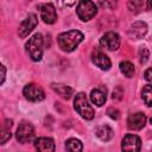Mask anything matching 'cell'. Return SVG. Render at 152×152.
<instances>
[{"instance_id":"5bb4252c","label":"cell","mask_w":152,"mask_h":152,"mask_svg":"<svg viewBox=\"0 0 152 152\" xmlns=\"http://www.w3.org/2000/svg\"><path fill=\"white\" fill-rule=\"evenodd\" d=\"M34 146L37 152H55V142L51 138H38L34 141Z\"/></svg>"},{"instance_id":"8992f818","label":"cell","mask_w":152,"mask_h":152,"mask_svg":"<svg viewBox=\"0 0 152 152\" xmlns=\"http://www.w3.org/2000/svg\"><path fill=\"white\" fill-rule=\"evenodd\" d=\"M23 94H24V96H25L28 101H31V102H39V101H43V100L45 99V93H44V90H43L40 87H38V86H36V84H33V83L26 84V86L24 87Z\"/></svg>"},{"instance_id":"8fae6325","label":"cell","mask_w":152,"mask_h":152,"mask_svg":"<svg viewBox=\"0 0 152 152\" xmlns=\"http://www.w3.org/2000/svg\"><path fill=\"white\" fill-rule=\"evenodd\" d=\"M40 18L46 24H53L57 20V13L52 4H42L39 5Z\"/></svg>"},{"instance_id":"52a82bcc","label":"cell","mask_w":152,"mask_h":152,"mask_svg":"<svg viewBox=\"0 0 152 152\" xmlns=\"http://www.w3.org/2000/svg\"><path fill=\"white\" fill-rule=\"evenodd\" d=\"M122 152H140L141 150V140L135 134H127L122 139L121 142Z\"/></svg>"},{"instance_id":"484cf974","label":"cell","mask_w":152,"mask_h":152,"mask_svg":"<svg viewBox=\"0 0 152 152\" xmlns=\"http://www.w3.org/2000/svg\"><path fill=\"white\" fill-rule=\"evenodd\" d=\"M144 77H145V80H146V81L152 82V68H150V69H147V70L145 71Z\"/></svg>"},{"instance_id":"7c38bea8","label":"cell","mask_w":152,"mask_h":152,"mask_svg":"<svg viewBox=\"0 0 152 152\" xmlns=\"http://www.w3.org/2000/svg\"><path fill=\"white\" fill-rule=\"evenodd\" d=\"M145 124H146V115L140 112L131 114L127 119V127L131 131H139L145 126Z\"/></svg>"},{"instance_id":"2e32d148","label":"cell","mask_w":152,"mask_h":152,"mask_svg":"<svg viewBox=\"0 0 152 152\" xmlns=\"http://www.w3.org/2000/svg\"><path fill=\"white\" fill-rule=\"evenodd\" d=\"M95 134H96V137H97L100 140H102V141H109V140L114 137L113 129H112L109 126H107V125L99 126V127L96 128V131H95Z\"/></svg>"},{"instance_id":"603a6c76","label":"cell","mask_w":152,"mask_h":152,"mask_svg":"<svg viewBox=\"0 0 152 152\" xmlns=\"http://www.w3.org/2000/svg\"><path fill=\"white\" fill-rule=\"evenodd\" d=\"M122 95H124V89L121 87H115L114 90H113V94H112V97L114 100H121L122 99Z\"/></svg>"},{"instance_id":"30bf717a","label":"cell","mask_w":152,"mask_h":152,"mask_svg":"<svg viewBox=\"0 0 152 152\" xmlns=\"http://www.w3.org/2000/svg\"><path fill=\"white\" fill-rule=\"evenodd\" d=\"M91 61L96 66H99L102 70H108L112 66V62L109 57L106 53H103L100 49H95L91 52Z\"/></svg>"},{"instance_id":"f1b7e54d","label":"cell","mask_w":152,"mask_h":152,"mask_svg":"<svg viewBox=\"0 0 152 152\" xmlns=\"http://www.w3.org/2000/svg\"><path fill=\"white\" fill-rule=\"evenodd\" d=\"M150 121H151V124H152V116H151V119H150Z\"/></svg>"},{"instance_id":"83f0119b","label":"cell","mask_w":152,"mask_h":152,"mask_svg":"<svg viewBox=\"0 0 152 152\" xmlns=\"http://www.w3.org/2000/svg\"><path fill=\"white\" fill-rule=\"evenodd\" d=\"M147 6H148V7H150V8L152 10V0H150V1L147 2Z\"/></svg>"},{"instance_id":"ffe728a7","label":"cell","mask_w":152,"mask_h":152,"mask_svg":"<svg viewBox=\"0 0 152 152\" xmlns=\"http://www.w3.org/2000/svg\"><path fill=\"white\" fill-rule=\"evenodd\" d=\"M141 97L146 106H152V84H147L141 90Z\"/></svg>"},{"instance_id":"d4e9b609","label":"cell","mask_w":152,"mask_h":152,"mask_svg":"<svg viewBox=\"0 0 152 152\" xmlns=\"http://www.w3.org/2000/svg\"><path fill=\"white\" fill-rule=\"evenodd\" d=\"M142 6H144V2H142V1H129V2H128V7L131 8V11L141 8Z\"/></svg>"},{"instance_id":"ac0fdd59","label":"cell","mask_w":152,"mask_h":152,"mask_svg":"<svg viewBox=\"0 0 152 152\" xmlns=\"http://www.w3.org/2000/svg\"><path fill=\"white\" fill-rule=\"evenodd\" d=\"M65 148L66 152H82L83 145L78 139H69L65 142Z\"/></svg>"},{"instance_id":"277c9868","label":"cell","mask_w":152,"mask_h":152,"mask_svg":"<svg viewBox=\"0 0 152 152\" xmlns=\"http://www.w3.org/2000/svg\"><path fill=\"white\" fill-rule=\"evenodd\" d=\"M76 13H77V15H78V18L81 20L88 21V20L93 19L96 15V13H97V6L93 1L82 0V1H80L77 4Z\"/></svg>"},{"instance_id":"e0dca14e","label":"cell","mask_w":152,"mask_h":152,"mask_svg":"<svg viewBox=\"0 0 152 152\" xmlns=\"http://www.w3.org/2000/svg\"><path fill=\"white\" fill-rule=\"evenodd\" d=\"M51 88H52L59 96H62L63 99H66V100L70 99L71 95H72V93H74L72 88H70L69 86L62 84V83H52V84H51Z\"/></svg>"},{"instance_id":"ba28073f","label":"cell","mask_w":152,"mask_h":152,"mask_svg":"<svg viewBox=\"0 0 152 152\" xmlns=\"http://www.w3.org/2000/svg\"><path fill=\"white\" fill-rule=\"evenodd\" d=\"M100 45L109 51H115L120 46V37L116 32L113 31L106 32L100 39Z\"/></svg>"},{"instance_id":"9a60e30c","label":"cell","mask_w":152,"mask_h":152,"mask_svg":"<svg viewBox=\"0 0 152 152\" xmlns=\"http://www.w3.org/2000/svg\"><path fill=\"white\" fill-rule=\"evenodd\" d=\"M90 100L97 107H101L106 102V89L103 88H95L90 93Z\"/></svg>"},{"instance_id":"cb8c5ba5","label":"cell","mask_w":152,"mask_h":152,"mask_svg":"<svg viewBox=\"0 0 152 152\" xmlns=\"http://www.w3.org/2000/svg\"><path fill=\"white\" fill-rule=\"evenodd\" d=\"M107 114L109 115V118H112V119H114V120H118V119L120 118V113H119V110H118L116 108H113V107L108 108Z\"/></svg>"},{"instance_id":"3957f363","label":"cell","mask_w":152,"mask_h":152,"mask_svg":"<svg viewBox=\"0 0 152 152\" xmlns=\"http://www.w3.org/2000/svg\"><path fill=\"white\" fill-rule=\"evenodd\" d=\"M74 108L75 110L86 120H91L95 115L94 113V109L93 107L89 104L88 102V99L86 96V94L83 93H78L76 96H75V100H74Z\"/></svg>"},{"instance_id":"4fadbf2b","label":"cell","mask_w":152,"mask_h":152,"mask_svg":"<svg viewBox=\"0 0 152 152\" xmlns=\"http://www.w3.org/2000/svg\"><path fill=\"white\" fill-rule=\"evenodd\" d=\"M147 32V25L144 21H135L131 25V28L128 31V34L133 39H141L145 37Z\"/></svg>"},{"instance_id":"44dd1931","label":"cell","mask_w":152,"mask_h":152,"mask_svg":"<svg viewBox=\"0 0 152 152\" xmlns=\"http://www.w3.org/2000/svg\"><path fill=\"white\" fill-rule=\"evenodd\" d=\"M119 66H120L121 72H122L126 77H132V76L134 75V66H133V64H132L131 62L124 61V62L120 63Z\"/></svg>"},{"instance_id":"7402d4cb","label":"cell","mask_w":152,"mask_h":152,"mask_svg":"<svg viewBox=\"0 0 152 152\" xmlns=\"http://www.w3.org/2000/svg\"><path fill=\"white\" fill-rule=\"evenodd\" d=\"M139 57H140V63H146L147 62V59H148V57H150V52H148V50L146 49V48H142V49H140L139 50Z\"/></svg>"},{"instance_id":"5b68a950","label":"cell","mask_w":152,"mask_h":152,"mask_svg":"<svg viewBox=\"0 0 152 152\" xmlns=\"http://www.w3.org/2000/svg\"><path fill=\"white\" fill-rule=\"evenodd\" d=\"M17 140L21 144L30 142L34 139V129L30 122H21L15 133Z\"/></svg>"},{"instance_id":"6da1fadb","label":"cell","mask_w":152,"mask_h":152,"mask_svg":"<svg viewBox=\"0 0 152 152\" xmlns=\"http://www.w3.org/2000/svg\"><path fill=\"white\" fill-rule=\"evenodd\" d=\"M84 36L81 31L78 30H70L68 32H63L58 36L57 40H58V45L59 48L65 51V52H71L74 51L78 44L83 40Z\"/></svg>"},{"instance_id":"4316f807","label":"cell","mask_w":152,"mask_h":152,"mask_svg":"<svg viewBox=\"0 0 152 152\" xmlns=\"http://www.w3.org/2000/svg\"><path fill=\"white\" fill-rule=\"evenodd\" d=\"M5 77H6V69H5L4 65H1V84L5 81Z\"/></svg>"},{"instance_id":"d6986e66","label":"cell","mask_w":152,"mask_h":152,"mask_svg":"<svg viewBox=\"0 0 152 152\" xmlns=\"http://www.w3.org/2000/svg\"><path fill=\"white\" fill-rule=\"evenodd\" d=\"M11 127H12V120L6 119L2 128H1V144H6V141L11 138Z\"/></svg>"},{"instance_id":"9c48e42d","label":"cell","mask_w":152,"mask_h":152,"mask_svg":"<svg viewBox=\"0 0 152 152\" xmlns=\"http://www.w3.org/2000/svg\"><path fill=\"white\" fill-rule=\"evenodd\" d=\"M37 24H38V18H37V15H36L34 13H30V14L27 15V18H26V19L21 23V25L19 26V31H18L19 36H20L21 38H25L26 36H28V33L32 32V30L37 26Z\"/></svg>"},{"instance_id":"7a4b0ae2","label":"cell","mask_w":152,"mask_h":152,"mask_svg":"<svg viewBox=\"0 0 152 152\" xmlns=\"http://www.w3.org/2000/svg\"><path fill=\"white\" fill-rule=\"evenodd\" d=\"M43 36L40 33H36L33 34L26 43V52L28 53V56L31 57L32 61L38 62L42 59L43 56Z\"/></svg>"}]
</instances>
